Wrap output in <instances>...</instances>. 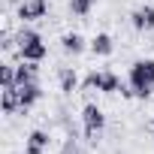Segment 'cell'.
Listing matches in <instances>:
<instances>
[{"label":"cell","mask_w":154,"mask_h":154,"mask_svg":"<svg viewBox=\"0 0 154 154\" xmlns=\"http://www.w3.org/2000/svg\"><path fill=\"white\" fill-rule=\"evenodd\" d=\"M130 88L136 97H148L154 91V60H136L130 69Z\"/></svg>","instance_id":"6da1fadb"},{"label":"cell","mask_w":154,"mask_h":154,"mask_svg":"<svg viewBox=\"0 0 154 154\" xmlns=\"http://www.w3.org/2000/svg\"><path fill=\"white\" fill-rule=\"evenodd\" d=\"M18 51H21L24 60L36 63V60L45 57V42H42L39 33H33V30H21V36H18Z\"/></svg>","instance_id":"7a4b0ae2"},{"label":"cell","mask_w":154,"mask_h":154,"mask_svg":"<svg viewBox=\"0 0 154 154\" xmlns=\"http://www.w3.org/2000/svg\"><path fill=\"white\" fill-rule=\"evenodd\" d=\"M85 88H97V91H103V94L124 91L121 82H118V75H112V72H91L88 79H85Z\"/></svg>","instance_id":"3957f363"},{"label":"cell","mask_w":154,"mask_h":154,"mask_svg":"<svg viewBox=\"0 0 154 154\" xmlns=\"http://www.w3.org/2000/svg\"><path fill=\"white\" fill-rule=\"evenodd\" d=\"M82 121H85V133H88L91 139H97V136L103 133V127H106V118H103V112H100L97 106H85Z\"/></svg>","instance_id":"277c9868"},{"label":"cell","mask_w":154,"mask_h":154,"mask_svg":"<svg viewBox=\"0 0 154 154\" xmlns=\"http://www.w3.org/2000/svg\"><path fill=\"white\" fill-rule=\"evenodd\" d=\"M48 12V3L45 0H24V3L18 6V18H24V21H36V18H42Z\"/></svg>","instance_id":"5b68a950"},{"label":"cell","mask_w":154,"mask_h":154,"mask_svg":"<svg viewBox=\"0 0 154 154\" xmlns=\"http://www.w3.org/2000/svg\"><path fill=\"white\" fill-rule=\"evenodd\" d=\"M15 94H18V106L27 109V106H33V103L39 100V85H36V82H30V85H18Z\"/></svg>","instance_id":"8992f818"},{"label":"cell","mask_w":154,"mask_h":154,"mask_svg":"<svg viewBox=\"0 0 154 154\" xmlns=\"http://www.w3.org/2000/svg\"><path fill=\"white\" fill-rule=\"evenodd\" d=\"M133 27L136 30H154V6H142L133 12Z\"/></svg>","instance_id":"52a82bcc"},{"label":"cell","mask_w":154,"mask_h":154,"mask_svg":"<svg viewBox=\"0 0 154 154\" xmlns=\"http://www.w3.org/2000/svg\"><path fill=\"white\" fill-rule=\"evenodd\" d=\"M15 82L18 85H30V82H36V66L27 60V63H21L18 69H15Z\"/></svg>","instance_id":"ba28073f"},{"label":"cell","mask_w":154,"mask_h":154,"mask_svg":"<svg viewBox=\"0 0 154 154\" xmlns=\"http://www.w3.org/2000/svg\"><path fill=\"white\" fill-rule=\"evenodd\" d=\"M60 42H63V51H72V54H79V51L85 48V39H82L79 33H66Z\"/></svg>","instance_id":"9c48e42d"},{"label":"cell","mask_w":154,"mask_h":154,"mask_svg":"<svg viewBox=\"0 0 154 154\" xmlns=\"http://www.w3.org/2000/svg\"><path fill=\"white\" fill-rule=\"evenodd\" d=\"M91 48H94V54H112V36L100 33V36L91 42Z\"/></svg>","instance_id":"30bf717a"},{"label":"cell","mask_w":154,"mask_h":154,"mask_svg":"<svg viewBox=\"0 0 154 154\" xmlns=\"http://www.w3.org/2000/svg\"><path fill=\"white\" fill-rule=\"evenodd\" d=\"M75 82H79V79H75V72H72V69H63V72H60V88H63L66 94L75 88Z\"/></svg>","instance_id":"8fae6325"},{"label":"cell","mask_w":154,"mask_h":154,"mask_svg":"<svg viewBox=\"0 0 154 154\" xmlns=\"http://www.w3.org/2000/svg\"><path fill=\"white\" fill-rule=\"evenodd\" d=\"M91 6H94V0H72V12H75V15L91 12Z\"/></svg>","instance_id":"7c38bea8"},{"label":"cell","mask_w":154,"mask_h":154,"mask_svg":"<svg viewBox=\"0 0 154 154\" xmlns=\"http://www.w3.org/2000/svg\"><path fill=\"white\" fill-rule=\"evenodd\" d=\"M27 145H36V148H45V145H48V136H45L42 130H33V133H30V142H27Z\"/></svg>","instance_id":"4fadbf2b"},{"label":"cell","mask_w":154,"mask_h":154,"mask_svg":"<svg viewBox=\"0 0 154 154\" xmlns=\"http://www.w3.org/2000/svg\"><path fill=\"white\" fill-rule=\"evenodd\" d=\"M63 154H79V148H75L72 142H66V145H63Z\"/></svg>","instance_id":"5bb4252c"},{"label":"cell","mask_w":154,"mask_h":154,"mask_svg":"<svg viewBox=\"0 0 154 154\" xmlns=\"http://www.w3.org/2000/svg\"><path fill=\"white\" fill-rule=\"evenodd\" d=\"M24 154H42V148H36V145H27V148H24Z\"/></svg>","instance_id":"9a60e30c"}]
</instances>
